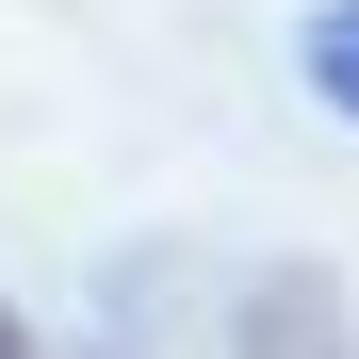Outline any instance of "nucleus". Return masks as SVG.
I'll return each instance as SVG.
<instances>
[{
	"label": "nucleus",
	"instance_id": "1",
	"mask_svg": "<svg viewBox=\"0 0 359 359\" xmlns=\"http://www.w3.org/2000/svg\"><path fill=\"white\" fill-rule=\"evenodd\" d=\"M229 359H359V311H343V278H311V262L245 278V311H229Z\"/></svg>",
	"mask_w": 359,
	"mask_h": 359
},
{
	"label": "nucleus",
	"instance_id": "3",
	"mask_svg": "<svg viewBox=\"0 0 359 359\" xmlns=\"http://www.w3.org/2000/svg\"><path fill=\"white\" fill-rule=\"evenodd\" d=\"M0 359H33V327H17V294H0Z\"/></svg>",
	"mask_w": 359,
	"mask_h": 359
},
{
	"label": "nucleus",
	"instance_id": "2",
	"mask_svg": "<svg viewBox=\"0 0 359 359\" xmlns=\"http://www.w3.org/2000/svg\"><path fill=\"white\" fill-rule=\"evenodd\" d=\"M294 82H311V98L343 114V131H359V0H327V17L294 33Z\"/></svg>",
	"mask_w": 359,
	"mask_h": 359
}]
</instances>
